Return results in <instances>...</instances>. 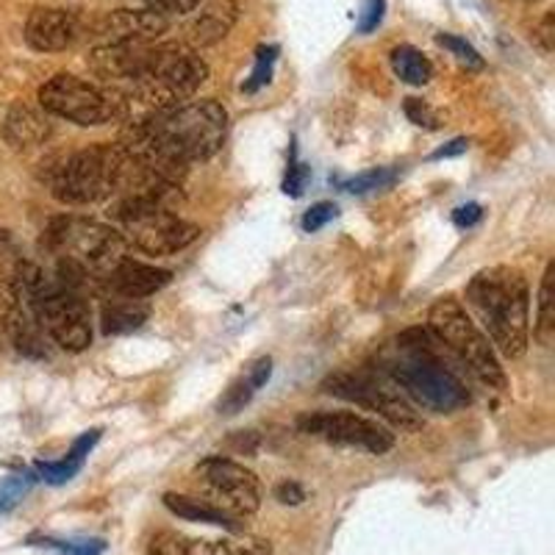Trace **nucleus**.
Returning <instances> with one entry per match:
<instances>
[{
  "label": "nucleus",
  "instance_id": "c9c22d12",
  "mask_svg": "<svg viewBox=\"0 0 555 555\" xmlns=\"http://www.w3.org/2000/svg\"><path fill=\"white\" fill-rule=\"evenodd\" d=\"M101 434L103 430L101 428H92V430H87V434H81L76 439V442H73V448H69V459H76V461H83L87 459L89 453H92V448H95L98 442H101Z\"/></svg>",
  "mask_w": 555,
  "mask_h": 555
},
{
  "label": "nucleus",
  "instance_id": "ddd939ff",
  "mask_svg": "<svg viewBox=\"0 0 555 555\" xmlns=\"http://www.w3.org/2000/svg\"><path fill=\"white\" fill-rule=\"evenodd\" d=\"M78 34H81L78 17L67 9L39 7L28 14L26 42L37 53L67 51L69 44L78 39Z\"/></svg>",
  "mask_w": 555,
  "mask_h": 555
},
{
  "label": "nucleus",
  "instance_id": "72a5a7b5",
  "mask_svg": "<svg viewBox=\"0 0 555 555\" xmlns=\"http://www.w3.org/2000/svg\"><path fill=\"white\" fill-rule=\"evenodd\" d=\"M306 181H309V167L300 165V162L295 158V153H292V165H289V172H286L284 192L289 197H300L306 190Z\"/></svg>",
  "mask_w": 555,
  "mask_h": 555
},
{
  "label": "nucleus",
  "instance_id": "e433bc0d",
  "mask_svg": "<svg viewBox=\"0 0 555 555\" xmlns=\"http://www.w3.org/2000/svg\"><path fill=\"white\" fill-rule=\"evenodd\" d=\"M275 500L284 505H300L306 500V492L295 480H284V483L275 486Z\"/></svg>",
  "mask_w": 555,
  "mask_h": 555
},
{
  "label": "nucleus",
  "instance_id": "7c9ffc66",
  "mask_svg": "<svg viewBox=\"0 0 555 555\" xmlns=\"http://www.w3.org/2000/svg\"><path fill=\"white\" fill-rule=\"evenodd\" d=\"M222 555H272L270 542L256 537L222 539Z\"/></svg>",
  "mask_w": 555,
  "mask_h": 555
},
{
  "label": "nucleus",
  "instance_id": "c85d7f7f",
  "mask_svg": "<svg viewBox=\"0 0 555 555\" xmlns=\"http://www.w3.org/2000/svg\"><path fill=\"white\" fill-rule=\"evenodd\" d=\"M403 108H405V117H409L414 126L425 128V131H439V128H442V122H439L434 108H430L425 101H420V98H405Z\"/></svg>",
  "mask_w": 555,
  "mask_h": 555
},
{
  "label": "nucleus",
  "instance_id": "4c0bfd02",
  "mask_svg": "<svg viewBox=\"0 0 555 555\" xmlns=\"http://www.w3.org/2000/svg\"><path fill=\"white\" fill-rule=\"evenodd\" d=\"M480 217H483V208H480V203H467V206H459L453 211V222L459 228L478 225Z\"/></svg>",
  "mask_w": 555,
  "mask_h": 555
},
{
  "label": "nucleus",
  "instance_id": "6ab92c4d",
  "mask_svg": "<svg viewBox=\"0 0 555 555\" xmlns=\"http://www.w3.org/2000/svg\"><path fill=\"white\" fill-rule=\"evenodd\" d=\"M165 505L170 508L176 517L186 519V522H203V525H215V528H225V530H240L242 525L236 522L234 517H228L225 512L215 508L211 503L201 498H186V494H176L167 492L165 494Z\"/></svg>",
  "mask_w": 555,
  "mask_h": 555
},
{
  "label": "nucleus",
  "instance_id": "f8f14e48",
  "mask_svg": "<svg viewBox=\"0 0 555 555\" xmlns=\"http://www.w3.org/2000/svg\"><path fill=\"white\" fill-rule=\"evenodd\" d=\"M28 306H31L34 320L42 328V334L51 336L62 350L83 353L92 345V317H89V306L78 297V292L56 286Z\"/></svg>",
  "mask_w": 555,
  "mask_h": 555
},
{
  "label": "nucleus",
  "instance_id": "473e14b6",
  "mask_svg": "<svg viewBox=\"0 0 555 555\" xmlns=\"http://www.w3.org/2000/svg\"><path fill=\"white\" fill-rule=\"evenodd\" d=\"M147 9L165 14V17H181V14H190L201 7V0H142Z\"/></svg>",
  "mask_w": 555,
  "mask_h": 555
},
{
  "label": "nucleus",
  "instance_id": "aec40b11",
  "mask_svg": "<svg viewBox=\"0 0 555 555\" xmlns=\"http://www.w3.org/2000/svg\"><path fill=\"white\" fill-rule=\"evenodd\" d=\"M151 317V306L142 300H114V304L103 306L101 314V328L106 336H122L131 331L142 328L145 320Z\"/></svg>",
  "mask_w": 555,
  "mask_h": 555
},
{
  "label": "nucleus",
  "instance_id": "a878e982",
  "mask_svg": "<svg viewBox=\"0 0 555 555\" xmlns=\"http://www.w3.org/2000/svg\"><path fill=\"white\" fill-rule=\"evenodd\" d=\"M83 461H76V459H62V461H39L37 464V473L42 475V480H48V483L59 486V483H67V480L76 478L78 473H81Z\"/></svg>",
  "mask_w": 555,
  "mask_h": 555
},
{
  "label": "nucleus",
  "instance_id": "9b49d317",
  "mask_svg": "<svg viewBox=\"0 0 555 555\" xmlns=\"http://www.w3.org/2000/svg\"><path fill=\"white\" fill-rule=\"evenodd\" d=\"M297 428L322 442L359 448L373 455H384L395 448V434L389 428L353 411H309L297 420Z\"/></svg>",
  "mask_w": 555,
  "mask_h": 555
},
{
  "label": "nucleus",
  "instance_id": "58836bf2",
  "mask_svg": "<svg viewBox=\"0 0 555 555\" xmlns=\"http://www.w3.org/2000/svg\"><path fill=\"white\" fill-rule=\"evenodd\" d=\"M467 147H469V139L459 137L453 139V142H448V145L439 147V151L430 153L428 158L430 162H442V158H453V156H461V153H467Z\"/></svg>",
  "mask_w": 555,
  "mask_h": 555
},
{
  "label": "nucleus",
  "instance_id": "5701e85b",
  "mask_svg": "<svg viewBox=\"0 0 555 555\" xmlns=\"http://www.w3.org/2000/svg\"><path fill=\"white\" fill-rule=\"evenodd\" d=\"M20 286H17V275H14V270H9L7 264H3V259H0V334L3 331H9V325H12L14 314L20 311Z\"/></svg>",
  "mask_w": 555,
  "mask_h": 555
},
{
  "label": "nucleus",
  "instance_id": "2f4dec72",
  "mask_svg": "<svg viewBox=\"0 0 555 555\" xmlns=\"http://www.w3.org/2000/svg\"><path fill=\"white\" fill-rule=\"evenodd\" d=\"M147 555H186V539L172 530H162L147 544Z\"/></svg>",
  "mask_w": 555,
  "mask_h": 555
},
{
  "label": "nucleus",
  "instance_id": "a19ab883",
  "mask_svg": "<svg viewBox=\"0 0 555 555\" xmlns=\"http://www.w3.org/2000/svg\"><path fill=\"white\" fill-rule=\"evenodd\" d=\"M67 547V544H64ZM69 553L73 555H101L103 553V542H81V544H69Z\"/></svg>",
  "mask_w": 555,
  "mask_h": 555
},
{
  "label": "nucleus",
  "instance_id": "7ed1b4c3",
  "mask_svg": "<svg viewBox=\"0 0 555 555\" xmlns=\"http://www.w3.org/2000/svg\"><path fill=\"white\" fill-rule=\"evenodd\" d=\"M467 306L498 353L522 359L530 341V289L517 267H489L467 284Z\"/></svg>",
  "mask_w": 555,
  "mask_h": 555
},
{
  "label": "nucleus",
  "instance_id": "4be33fe9",
  "mask_svg": "<svg viewBox=\"0 0 555 555\" xmlns=\"http://www.w3.org/2000/svg\"><path fill=\"white\" fill-rule=\"evenodd\" d=\"M539 345L550 347L555 339V261H550L547 270L542 275V286H539V309H537V325H533Z\"/></svg>",
  "mask_w": 555,
  "mask_h": 555
},
{
  "label": "nucleus",
  "instance_id": "39448f33",
  "mask_svg": "<svg viewBox=\"0 0 555 555\" xmlns=\"http://www.w3.org/2000/svg\"><path fill=\"white\" fill-rule=\"evenodd\" d=\"M428 331L439 341L444 356L464 366V373H469L489 389L505 391L508 378H505V370L498 359V350L459 300H453V297L436 300L428 311Z\"/></svg>",
  "mask_w": 555,
  "mask_h": 555
},
{
  "label": "nucleus",
  "instance_id": "0eeeda50",
  "mask_svg": "<svg viewBox=\"0 0 555 555\" xmlns=\"http://www.w3.org/2000/svg\"><path fill=\"white\" fill-rule=\"evenodd\" d=\"M48 250H67V256L81 261L87 272L106 278L114 267L128 259V242L120 231L95 220L59 217L42 236Z\"/></svg>",
  "mask_w": 555,
  "mask_h": 555
},
{
  "label": "nucleus",
  "instance_id": "c756f323",
  "mask_svg": "<svg viewBox=\"0 0 555 555\" xmlns=\"http://www.w3.org/2000/svg\"><path fill=\"white\" fill-rule=\"evenodd\" d=\"M336 215H339V208H336V203L320 201V203H314V206H311L309 211H306L304 222H300V225H304L306 234H317L320 228H325L331 220H336Z\"/></svg>",
  "mask_w": 555,
  "mask_h": 555
},
{
  "label": "nucleus",
  "instance_id": "393cba45",
  "mask_svg": "<svg viewBox=\"0 0 555 555\" xmlns=\"http://www.w3.org/2000/svg\"><path fill=\"white\" fill-rule=\"evenodd\" d=\"M275 62H278V44H261L259 51H256V67H253L250 78H247L245 87H242L247 95H256L259 89H264L267 83L272 81Z\"/></svg>",
  "mask_w": 555,
  "mask_h": 555
},
{
  "label": "nucleus",
  "instance_id": "20e7f679",
  "mask_svg": "<svg viewBox=\"0 0 555 555\" xmlns=\"http://www.w3.org/2000/svg\"><path fill=\"white\" fill-rule=\"evenodd\" d=\"M208 78V64L186 44H147L139 67L128 78L126 89H117L122 120L131 117L133 106L145 108V117L183 106Z\"/></svg>",
  "mask_w": 555,
  "mask_h": 555
},
{
  "label": "nucleus",
  "instance_id": "9d476101",
  "mask_svg": "<svg viewBox=\"0 0 555 555\" xmlns=\"http://www.w3.org/2000/svg\"><path fill=\"white\" fill-rule=\"evenodd\" d=\"M195 483L203 500L228 517H250L261 508V483L247 467L222 455L203 459L195 467Z\"/></svg>",
  "mask_w": 555,
  "mask_h": 555
},
{
  "label": "nucleus",
  "instance_id": "4468645a",
  "mask_svg": "<svg viewBox=\"0 0 555 555\" xmlns=\"http://www.w3.org/2000/svg\"><path fill=\"white\" fill-rule=\"evenodd\" d=\"M170 17L153 12V9H117L108 12L98 26V34L106 37V42H151L167 34Z\"/></svg>",
  "mask_w": 555,
  "mask_h": 555
},
{
  "label": "nucleus",
  "instance_id": "2eb2a0df",
  "mask_svg": "<svg viewBox=\"0 0 555 555\" xmlns=\"http://www.w3.org/2000/svg\"><path fill=\"white\" fill-rule=\"evenodd\" d=\"M236 20H240L236 0H203L186 26V42L192 44V51L211 48L234 31Z\"/></svg>",
  "mask_w": 555,
  "mask_h": 555
},
{
  "label": "nucleus",
  "instance_id": "1a4fd4ad",
  "mask_svg": "<svg viewBox=\"0 0 555 555\" xmlns=\"http://www.w3.org/2000/svg\"><path fill=\"white\" fill-rule=\"evenodd\" d=\"M322 391H328L334 398L356 403L366 411H375L400 430H416L423 425L414 405L409 403L400 386L384 373L373 370H359V373H334L322 380Z\"/></svg>",
  "mask_w": 555,
  "mask_h": 555
},
{
  "label": "nucleus",
  "instance_id": "a211bd4d",
  "mask_svg": "<svg viewBox=\"0 0 555 555\" xmlns=\"http://www.w3.org/2000/svg\"><path fill=\"white\" fill-rule=\"evenodd\" d=\"M270 378H272V359L270 356H261V359H256L250 366H247L245 373H242L234 384L222 391L220 403H217V414L220 416L240 414V411L256 398V391H259Z\"/></svg>",
  "mask_w": 555,
  "mask_h": 555
},
{
  "label": "nucleus",
  "instance_id": "6e6552de",
  "mask_svg": "<svg viewBox=\"0 0 555 555\" xmlns=\"http://www.w3.org/2000/svg\"><path fill=\"white\" fill-rule=\"evenodd\" d=\"M39 106L44 114L62 117L83 128L106 126L122 120V106L117 89H101L69 73H59L39 89Z\"/></svg>",
  "mask_w": 555,
  "mask_h": 555
},
{
  "label": "nucleus",
  "instance_id": "412c9836",
  "mask_svg": "<svg viewBox=\"0 0 555 555\" xmlns=\"http://www.w3.org/2000/svg\"><path fill=\"white\" fill-rule=\"evenodd\" d=\"M389 59L395 76L409 87H425L434 78V64L423 51H416L414 44H398Z\"/></svg>",
  "mask_w": 555,
  "mask_h": 555
},
{
  "label": "nucleus",
  "instance_id": "f257e3e1",
  "mask_svg": "<svg viewBox=\"0 0 555 555\" xmlns=\"http://www.w3.org/2000/svg\"><path fill=\"white\" fill-rule=\"evenodd\" d=\"M384 370L405 398L414 400L420 409L453 414L473 400L467 384L455 375V370L444 359V350L428 328L403 331L391 347Z\"/></svg>",
  "mask_w": 555,
  "mask_h": 555
},
{
  "label": "nucleus",
  "instance_id": "ea45409f",
  "mask_svg": "<svg viewBox=\"0 0 555 555\" xmlns=\"http://www.w3.org/2000/svg\"><path fill=\"white\" fill-rule=\"evenodd\" d=\"M537 39H539V44H542L544 53L553 51V12L544 14L542 26H539V31H537Z\"/></svg>",
  "mask_w": 555,
  "mask_h": 555
},
{
  "label": "nucleus",
  "instance_id": "f3484780",
  "mask_svg": "<svg viewBox=\"0 0 555 555\" xmlns=\"http://www.w3.org/2000/svg\"><path fill=\"white\" fill-rule=\"evenodd\" d=\"M51 133L53 128L51 122H48V117H42L37 108L23 106V103L9 108L7 120H3V137H7L9 145L17 147V151L44 145V142L51 139Z\"/></svg>",
  "mask_w": 555,
  "mask_h": 555
},
{
  "label": "nucleus",
  "instance_id": "423d86ee",
  "mask_svg": "<svg viewBox=\"0 0 555 555\" xmlns=\"http://www.w3.org/2000/svg\"><path fill=\"white\" fill-rule=\"evenodd\" d=\"M112 217L126 231V242L147 256H176L201 236L195 222L178 217L172 206L156 197H120L114 203Z\"/></svg>",
  "mask_w": 555,
  "mask_h": 555
},
{
  "label": "nucleus",
  "instance_id": "dca6fc26",
  "mask_svg": "<svg viewBox=\"0 0 555 555\" xmlns=\"http://www.w3.org/2000/svg\"><path fill=\"white\" fill-rule=\"evenodd\" d=\"M108 289L117 297H126V300H145V297L156 295V292L165 289L172 281L170 270H162V267L142 264V261L126 259L114 267L106 278Z\"/></svg>",
  "mask_w": 555,
  "mask_h": 555
},
{
  "label": "nucleus",
  "instance_id": "b1692460",
  "mask_svg": "<svg viewBox=\"0 0 555 555\" xmlns=\"http://www.w3.org/2000/svg\"><path fill=\"white\" fill-rule=\"evenodd\" d=\"M395 181H398V170H391V167H375V170H366L361 172V176L345 181V190L350 192V195H370V192L389 190Z\"/></svg>",
  "mask_w": 555,
  "mask_h": 555
},
{
  "label": "nucleus",
  "instance_id": "bb28decb",
  "mask_svg": "<svg viewBox=\"0 0 555 555\" xmlns=\"http://www.w3.org/2000/svg\"><path fill=\"white\" fill-rule=\"evenodd\" d=\"M436 42L442 44V48H448V51L453 53V56L459 59L464 67L483 69V56H480V53L475 51L473 44H469L464 37H455V34H439V37H436Z\"/></svg>",
  "mask_w": 555,
  "mask_h": 555
},
{
  "label": "nucleus",
  "instance_id": "f704fd0d",
  "mask_svg": "<svg viewBox=\"0 0 555 555\" xmlns=\"http://www.w3.org/2000/svg\"><path fill=\"white\" fill-rule=\"evenodd\" d=\"M386 14V0H366L359 17V34H370L380 26Z\"/></svg>",
  "mask_w": 555,
  "mask_h": 555
},
{
  "label": "nucleus",
  "instance_id": "cd10ccee",
  "mask_svg": "<svg viewBox=\"0 0 555 555\" xmlns=\"http://www.w3.org/2000/svg\"><path fill=\"white\" fill-rule=\"evenodd\" d=\"M31 483H34L31 475H7V478L0 480V514L12 512L14 505L26 498Z\"/></svg>",
  "mask_w": 555,
  "mask_h": 555
},
{
  "label": "nucleus",
  "instance_id": "f03ea898",
  "mask_svg": "<svg viewBox=\"0 0 555 555\" xmlns=\"http://www.w3.org/2000/svg\"><path fill=\"white\" fill-rule=\"evenodd\" d=\"M153 178L156 176L139 165L122 142H117L69 156L53 176L51 192L64 206H92L114 195H139Z\"/></svg>",
  "mask_w": 555,
  "mask_h": 555
}]
</instances>
